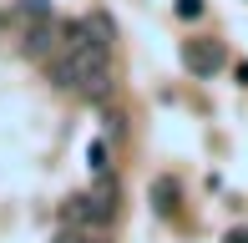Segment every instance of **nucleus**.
<instances>
[{"label": "nucleus", "mask_w": 248, "mask_h": 243, "mask_svg": "<svg viewBox=\"0 0 248 243\" xmlns=\"http://www.w3.org/2000/svg\"><path fill=\"white\" fill-rule=\"evenodd\" d=\"M56 46H61V26H56L51 15H41L36 26L26 30V56H51Z\"/></svg>", "instance_id": "7ed1b4c3"}, {"label": "nucleus", "mask_w": 248, "mask_h": 243, "mask_svg": "<svg viewBox=\"0 0 248 243\" xmlns=\"http://www.w3.org/2000/svg\"><path fill=\"white\" fill-rule=\"evenodd\" d=\"M152 197H157V213H172V208H177V187L167 182V178L152 187Z\"/></svg>", "instance_id": "39448f33"}, {"label": "nucleus", "mask_w": 248, "mask_h": 243, "mask_svg": "<svg viewBox=\"0 0 248 243\" xmlns=\"http://www.w3.org/2000/svg\"><path fill=\"white\" fill-rule=\"evenodd\" d=\"M111 218H117V182L107 172H101V182L92 193L66 197V208H61V223H81V228H107Z\"/></svg>", "instance_id": "f257e3e1"}, {"label": "nucleus", "mask_w": 248, "mask_h": 243, "mask_svg": "<svg viewBox=\"0 0 248 243\" xmlns=\"http://www.w3.org/2000/svg\"><path fill=\"white\" fill-rule=\"evenodd\" d=\"M223 61H228V56H223L218 41H183V66H187L193 76H213Z\"/></svg>", "instance_id": "f03ea898"}, {"label": "nucleus", "mask_w": 248, "mask_h": 243, "mask_svg": "<svg viewBox=\"0 0 248 243\" xmlns=\"http://www.w3.org/2000/svg\"><path fill=\"white\" fill-rule=\"evenodd\" d=\"M56 243H107V233L101 228H81V223H61Z\"/></svg>", "instance_id": "20e7f679"}, {"label": "nucleus", "mask_w": 248, "mask_h": 243, "mask_svg": "<svg viewBox=\"0 0 248 243\" xmlns=\"http://www.w3.org/2000/svg\"><path fill=\"white\" fill-rule=\"evenodd\" d=\"M177 15H183V20H198L202 15V0H177Z\"/></svg>", "instance_id": "0eeeda50"}, {"label": "nucleus", "mask_w": 248, "mask_h": 243, "mask_svg": "<svg viewBox=\"0 0 248 243\" xmlns=\"http://www.w3.org/2000/svg\"><path fill=\"white\" fill-rule=\"evenodd\" d=\"M223 243H248V228H233V233L223 238Z\"/></svg>", "instance_id": "6e6552de"}, {"label": "nucleus", "mask_w": 248, "mask_h": 243, "mask_svg": "<svg viewBox=\"0 0 248 243\" xmlns=\"http://www.w3.org/2000/svg\"><path fill=\"white\" fill-rule=\"evenodd\" d=\"M238 81H243V86H248V61H238Z\"/></svg>", "instance_id": "1a4fd4ad"}, {"label": "nucleus", "mask_w": 248, "mask_h": 243, "mask_svg": "<svg viewBox=\"0 0 248 243\" xmlns=\"http://www.w3.org/2000/svg\"><path fill=\"white\" fill-rule=\"evenodd\" d=\"M86 157H92V172H96V178L111 167V162H107V142H92V152H86Z\"/></svg>", "instance_id": "423d86ee"}]
</instances>
